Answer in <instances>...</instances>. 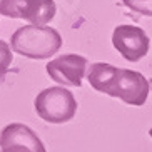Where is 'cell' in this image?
<instances>
[{"label": "cell", "instance_id": "52a82bcc", "mask_svg": "<svg viewBox=\"0 0 152 152\" xmlns=\"http://www.w3.org/2000/svg\"><path fill=\"white\" fill-rule=\"evenodd\" d=\"M0 152H47V149L28 125L14 122L0 132Z\"/></svg>", "mask_w": 152, "mask_h": 152}, {"label": "cell", "instance_id": "3957f363", "mask_svg": "<svg viewBox=\"0 0 152 152\" xmlns=\"http://www.w3.org/2000/svg\"><path fill=\"white\" fill-rule=\"evenodd\" d=\"M34 107L42 121L49 124H65L75 117L79 104L70 90L57 85L39 92Z\"/></svg>", "mask_w": 152, "mask_h": 152}, {"label": "cell", "instance_id": "ba28073f", "mask_svg": "<svg viewBox=\"0 0 152 152\" xmlns=\"http://www.w3.org/2000/svg\"><path fill=\"white\" fill-rule=\"evenodd\" d=\"M12 52H14L12 47H10L5 40L0 39V79H4L5 74H7L9 69H10V64L14 60V54H12Z\"/></svg>", "mask_w": 152, "mask_h": 152}, {"label": "cell", "instance_id": "7a4b0ae2", "mask_svg": "<svg viewBox=\"0 0 152 152\" xmlns=\"http://www.w3.org/2000/svg\"><path fill=\"white\" fill-rule=\"evenodd\" d=\"M10 47L18 55L34 60L50 58L62 47V37L52 27L25 25L20 27L10 37Z\"/></svg>", "mask_w": 152, "mask_h": 152}, {"label": "cell", "instance_id": "30bf717a", "mask_svg": "<svg viewBox=\"0 0 152 152\" xmlns=\"http://www.w3.org/2000/svg\"><path fill=\"white\" fill-rule=\"evenodd\" d=\"M149 135H151V137H152V127H151V130H149Z\"/></svg>", "mask_w": 152, "mask_h": 152}, {"label": "cell", "instance_id": "277c9868", "mask_svg": "<svg viewBox=\"0 0 152 152\" xmlns=\"http://www.w3.org/2000/svg\"><path fill=\"white\" fill-rule=\"evenodd\" d=\"M57 14L54 0H0V15L23 18L30 25L45 27Z\"/></svg>", "mask_w": 152, "mask_h": 152}, {"label": "cell", "instance_id": "8fae6325", "mask_svg": "<svg viewBox=\"0 0 152 152\" xmlns=\"http://www.w3.org/2000/svg\"><path fill=\"white\" fill-rule=\"evenodd\" d=\"M149 82H151V87H152V79H151V80H149Z\"/></svg>", "mask_w": 152, "mask_h": 152}, {"label": "cell", "instance_id": "8992f818", "mask_svg": "<svg viewBox=\"0 0 152 152\" xmlns=\"http://www.w3.org/2000/svg\"><path fill=\"white\" fill-rule=\"evenodd\" d=\"M87 67L89 62L85 57L77 54H64L50 60L45 65V70L52 80L62 87H80Z\"/></svg>", "mask_w": 152, "mask_h": 152}, {"label": "cell", "instance_id": "9c48e42d", "mask_svg": "<svg viewBox=\"0 0 152 152\" xmlns=\"http://www.w3.org/2000/svg\"><path fill=\"white\" fill-rule=\"evenodd\" d=\"M117 2L140 15L152 17V0H117Z\"/></svg>", "mask_w": 152, "mask_h": 152}, {"label": "cell", "instance_id": "6da1fadb", "mask_svg": "<svg viewBox=\"0 0 152 152\" xmlns=\"http://www.w3.org/2000/svg\"><path fill=\"white\" fill-rule=\"evenodd\" d=\"M87 80L100 94L121 99L127 105L140 107L147 102L151 82L137 70L121 69L105 62H95L89 67Z\"/></svg>", "mask_w": 152, "mask_h": 152}, {"label": "cell", "instance_id": "5b68a950", "mask_svg": "<svg viewBox=\"0 0 152 152\" xmlns=\"http://www.w3.org/2000/svg\"><path fill=\"white\" fill-rule=\"evenodd\" d=\"M112 45L125 60L139 62L144 58L151 47V39L144 32V28L137 25H117L112 32Z\"/></svg>", "mask_w": 152, "mask_h": 152}]
</instances>
